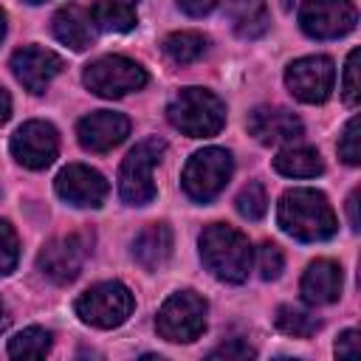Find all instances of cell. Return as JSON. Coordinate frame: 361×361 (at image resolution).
<instances>
[{"label": "cell", "instance_id": "e0dca14e", "mask_svg": "<svg viewBox=\"0 0 361 361\" xmlns=\"http://www.w3.org/2000/svg\"><path fill=\"white\" fill-rule=\"evenodd\" d=\"M302 299L307 305H330L341 293V268L330 259H316L302 276Z\"/></svg>", "mask_w": 361, "mask_h": 361}, {"label": "cell", "instance_id": "1f68e13d", "mask_svg": "<svg viewBox=\"0 0 361 361\" xmlns=\"http://www.w3.org/2000/svg\"><path fill=\"white\" fill-rule=\"evenodd\" d=\"M333 350H336L338 358H358V333L355 330H344Z\"/></svg>", "mask_w": 361, "mask_h": 361}, {"label": "cell", "instance_id": "5bb4252c", "mask_svg": "<svg viewBox=\"0 0 361 361\" xmlns=\"http://www.w3.org/2000/svg\"><path fill=\"white\" fill-rule=\"evenodd\" d=\"M11 71L25 90L45 93L51 79L62 71V56L48 48H39V45H25L11 54Z\"/></svg>", "mask_w": 361, "mask_h": 361}, {"label": "cell", "instance_id": "2e32d148", "mask_svg": "<svg viewBox=\"0 0 361 361\" xmlns=\"http://www.w3.org/2000/svg\"><path fill=\"white\" fill-rule=\"evenodd\" d=\"M248 133L265 144V147H276V144H290L302 135V121L299 116H293L285 107H257L248 113L245 121Z\"/></svg>", "mask_w": 361, "mask_h": 361}, {"label": "cell", "instance_id": "484cf974", "mask_svg": "<svg viewBox=\"0 0 361 361\" xmlns=\"http://www.w3.org/2000/svg\"><path fill=\"white\" fill-rule=\"evenodd\" d=\"M234 203H237V212H240L243 217H248V220H259V217L265 214V209H268V197H265L262 183H257V180L245 183V186L240 189V195H237Z\"/></svg>", "mask_w": 361, "mask_h": 361}, {"label": "cell", "instance_id": "836d02e7", "mask_svg": "<svg viewBox=\"0 0 361 361\" xmlns=\"http://www.w3.org/2000/svg\"><path fill=\"white\" fill-rule=\"evenodd\" d=\"M347 212H350V226L358 231V192L350 195V200H347Z\"/></svg>", "mask_w": 361, "mask_h": 361}, {"label": "cell", "instance_id": "ac0fdd59", "mask_svg": "<svg viewBox=\"0 0 361 361\" xmlns=\"http://www.w3.org/2000/svg\"><path fill=\"white\" fill-rule=\"evenodd\" d=\"M54 37L73 51H85L96 39V23L82 6H65L54 14Z\"/></svg>", "mask_w": 361, "mask_h": 361}, {"label": "cell", "instance_id": "4fadbf2b", "mask_svg": "<svg viewBox=\"0 0 361 361\" xmlns=\"http://www.w3.org/2000/svg\"><path fill=\"white\" fill-rule=\"evenodd\" d=\"M54 186H56V195H59L65 203L82 206V209H96V206H102L104 197H107V180H104L96 169H90V166H85V164H71V166H65V169L56 175Z\"/></svg>", "mask_w": 361, "mask_h": 361}, {"label": "cell", "instance_id": "4316f807", "mask_svg": "<svg viewBox=\"0 0 361 361\" xmlns=\"http://www.w3.org/2000/svg\"><path fill=\"white\" fill-rule=\"evenodd\" d=\"M285 268V257H282V248L276 243H262L259 251H257V271L262 279H276Z\"/></svg>", "mask_w": 361, "mask_h": 361}, {"label": "cell", "instance_id": "44dd1931", "mask_svg": "<svg viewBox=\"0 0 361 361\" xmlns=\"http://www.w3.org/2000/svg\"><path fill=\"white\" fill-rule=\"evenodd\" d=\"M274 169L285 178H316L324 172V164L313 147H288L274 158Z\"/></svg>", "mask_w": 361, "mask_h": 361}, {"label": "cell", "instance_id": "d6a6232c", "mask_svg": "<svg viewBox=\"0 0 361 361\" xmlns=\"http://www.w3.org/2000/svg\"><path fill=\"white\" fill-rule=\"evenodd\" d=\"M178 6H180L189 17H203V14H209V11L217 6V0H178Z\"/></svg>", "mask_w": 361, "mask_h": 361}, {"label": "cell", "instance_id": "ffe728a7", "mask_svg": "<svg viewBox=\"0 0 361 361\" xmlns=\"http://www.w3.org/2000/svg\"><path fill=\"white\" fill-rule=\"evenodd\" d=\"M228 20L231 28L243 37V39H257L268 31L271 17H268V6L265 0H228Z\"/></svg>", "mask_w": 361, "mask_h": 361}, {"label": "cell", "instance_id": "3957f363", "mask_svg": "<svg viewBox=\"0 0 361 361\" xmlns=\"http://www.w3.org/2000/svg\"><path fill=\"white\" fill-rule=\"evenodd\" d=\"M166 118L189 138L217 135L226 124V104L203 87H183L166 107Z\"/></svg>", "mask_w": 361, "mask_h": 361}, {"label": "cell", "instance_id": "7402d4cb", "mask_svg": "<svg viewBox=\"0 0 361 361\" xmlns=\"http://www.w3.org/2000/svg\"><path fill=\"white\" fill-rule=\"evenodd\" d=\"M138 0H96L90 17L102 31H130L138 23Z\"/></svg>", "mask_w": 361, "mask_h": 361}, {"label": "cell", "instance_id": "f546056e", "mask_svg": "<svg viewBox=\"0 0 361 361\" xmlns=\"http://www.w3.org/2000/svg\"><path fill=\"white\" fill-rule=\"evenodd\" d=\"M358 48L350 51L347 65H344V99L350 104H358Z\"/></svg>", "mask_w": 361, "mask_h": 361}, {"label": "cell", "instance_id": "9a60e30c", "mask_svg": "<svg viewBox=\"0 0 361 361\" xmlns=\"http://www.w3.org/2000/svg\"><path fill=\"white\" fill-rule=\"evenodd\" d=\"M76 135L85 149L107 152L130 135V121H127V116H121L116 110H96L76 124Z\"/></svg>", "mask_w": 361, "mask_h": 361}, {"label": "cell", "instance_id": "e575fe53", "mask_svg": "<svg viewBox=\"0 0 361 361\" xmlns=\"http://www.w3.org/2000/svg\"><path fill=\"white\" fill-rule=\"evenodd\" d=\"M8 116H11V99H8L6 87H0V124H3Z\"/></svg>", "mask_w": 361, "mask_h": 361}, {"label": "cell", "instance_id": "5b68a950", "mask_svg": "<svg viewBox=\"0 0 361 361\" xmlns=\"http://www.w3.org/2000/svg\"><path fill=\"white\" fill-rule=\"evenodd\" d=\"M231 172H234L231 152L228 149H220V147H206V149L195 152L186 161L183 175H180V183H183V192L192 200L206 203L214 195H220V189L228 183Z\"/></svg>", "mask_w": 361, "mask_h": 361}, {"label": "cell", "instance_id": "cb8c5ba5", "mask_svg": "<svg viewBox=\"0 0 361 361\" xmlns=\"http://www.w3.org/2000/svg\"><path fill=\"white\" fill-rule=\"evenodd\" d=\"M274 324H276V330H282L285 336H293V338H310L319 330V319L310 316L299 305H279Z\"/></svg>", "mask_w": 361, "mask_h": 361}, {"label": "cell", "instance_id": "6da1fadb", "mask_svg": "<svg viewBox=\"0 0 361 361\" xmlns=\"http://www.w3.org/2000/svg\"><path fill=\"white\" fill-rule=\"evenodd\" d=\"M279 228L302 243L327 240L336 234V214L327 197L316 189H288L276 209Z\"/></svg>", "mask_w": 361, "mask_h": 361}, {"label": "cell", "instance_id": "52a82bcc", "mask_svg": "<svg viewBox=\"0 0 361 361\" xmlns=\"http://www.w3.org/2000/svg\"><path fill=\"white\" fill-rule=\"evenodd\" d=\"M147 71L127 59V56H118V54H110V56H102L96 62H90L85 68V76L82 82L87 85L90 93L96 96H104V99H118L124 93H133V90H141L147 85Z\"/></svg>", "mask_w": 361, "mask_h": 361}, {"label": "cell", "instance_id": "7c38bea8", "mask_svg": "<svg viewBox=\"0 0 361 361\" xmlns=\"http://www.w3.org/2000/svg\"><path fill=\"white\" fill-rule=\"evenodd\" d=\"M87 257V240L82 234H65L51 240L42 251H39V271L56 282V285H68L79 276L82 265Z\"/></svg>", "mask_w": 361, "mask_h": 361}, {"label": "cell", "instance_id": "d6986e66", "mask_svg": "<svg viewBox=\"0 0 361 361\" xmlns=\"http://www.w3.org/2000/svg\"><path fill=\"white\" fill-rule=\"evenodd\" d=\"M169 254H172V228L166 223H152V226H147L133 240V257L147 271L164 268L166 259H169Z\"/></svg>", "mask_w": 361, "mask_h": 361}, {"label": "cell", "instance_id": "f1b7e54d", "mask_svg": "<svg viewBox=\"0 0 361 361\" xmlns=\"http://www.w3.org/2000/svg\"><path fill=\"white\" fill-rule=\"evenodd\" d=\"M338 155H341V161L350 164V166H355V164L361 161V147H358V116H353V118L347 121V127H344V133H341V138H338Z\"/></svg>", "mask_w": 361, "mask_h": 361}, {"label": "cell", "instance_id": "277c9868", "mask_svg": "<svg viewBox=\"0 0 361 361\" xmlns=\"http://www.w3.org/2000/svg\"><path fill=\"white\" fill-rule=\"evenodd\" d=\"M166 144L161 138H144L138 141L118 172V192L121 200L130 206H147L155 197V183H152V166L161 161Z\"/></svg>", "mask_w": 361, "mask_h": 361}, {"label": "cell", "instance_id": "74e56055", "mask_svg": "<svg viewBox=\"0 0 361 361\" xmlns=\"http://www.w3.org/2000/svg\"><path fill=\"white\" fill-rule=\"evenodd\" d=\"M28 3H42V0H28Z\"/></svg>", "mask_w": 361, "mask_h": 361}, {"label": "cell", "instance_id": "8992f818", "mask_svg": "<svg viewBox=\"0 0 361 361\" xmlns=\"http://www.w3.org/2000/svg\"><path fill=\"white\" fill-rule=\"evenodd\" d=\"M73 310L85 324L104 327V330L118 327L133 313V293L121 282H99L76 299Z\"/></svg>", "mask_w": 361, "mask_h": 361}, {"label": "cell", "instance_id": "ba28073f", "mask_svg": "<svg viewBox=\"0 0 361 361\" xmlns=\"http://www.w3.org/2000/svg\"><path fill=\"white\" fill-rule=\"evenodd\" d=\"M155 327L166 341H195L206 327V302L195 290H178L161 305Z\"/></svg>", "mask_w": 361, "mask_h": 361}, {"label": "cell", "instance_id": "8d00e7d4", "mask_svg": "<svg viewBox=\"0 0 361 361\" xmlns=\"http://www.w3.org/2000/svg\"><path fill=\"white\" fill-rule=\"evenodd\" d=\"M6 327V316H3V305H0V330Z\"/></svg>", "mask_w": 361, "mask_h": 361}, {"label": "cell", "instance_id": "d4e9b609", "mask_svg": "<svg viewBox=\"0 0 361 361\" xmlns=\"http://www.w3.org/2000/svg\"><path fill=\"white\" fill-rule=\"evenodd\" d=\"M51 350V333L42 327H25L8 341L11 358H42Z\"/></svg>", "mask_w": 361, "mask_h": 361}, {"label": "cell", "instance_id": "4dcf8cb0", "mask_svg": "<svg viewBox=\"0 0 361 361\" xmlns=\"http://www.w3.org/2000/svg\"><path fill=\"white\" fill-rule=\"evenodd\" d=\"M209 358H254V350L243 338H231V341L220 344L217 350H212Z\"/></svg>", "mask_w": 361, "mask_h": 361}, {"label": "cell", "instance_id": "83f0119b", "mask_svg": "<svg viewBox=\"0 0 361 361\" xmlns=\"http://www.w3.org/2000/svg\"><path fill=\"white\" fill-rule=\"evenodd\" d=\"M17 257H20L17 234H14V228L6 220H0V276H6V274L14 271Z\"/></svg>", "mask_w": 361, "mask_h": 361}, {"label": "cell", "instance_id": "7a4b0ae2", "mask_svg": "<svg viewBox=\"0 0 361 361\" xmlns=\"http://www.w3.org/2000/svg\"><path fill=\"white\" fill-rule=\"evenodd\" d=\"M200 259L223 282H243L248 276L254 251L245 234L226 223H212L200 234Z\"/></svg>", "mask_w": 361, "mask_h": 361}, {"label": "cell", "instance_id": "9c48e42d", "mask_svg": "<svg viewBox=\"0 0 361 361\" xmlns=\"http://www.w3.org/2000/svg\"><path fill=\"white\" fill-rule=\"evenodd\" d=\"M358 11L350 0H305L299 8V25L307 37L336 39L355 28Z\"/></svg>", "mask_w": 361, "mask_h": 361}, {"label": "cell", "instance_id": "d590c367", "mask_svg": "<svg viewBox=\"0 0 361 361\" xmlns=\"http://www.w3.org/2000/svg\"><path fill=\"white\" fill-rule=\"evenodd\" d=\"M6 37V11L0 8V39Z\"/></svg>", "mask_w": 361, "mask_h": 361}, {"label": "cell", "instance_id": "8fae6325", "mask_svg": "<svg viewBox=\"0 0 361 361\" xmlns=\"http://www.w3.org/2000/svg\"><path fill=\"white\" fill-rule=\"evenodd\" d=\"M59 152V135L48 121H25L11 135V155L25 169H45Z\"/></svg>", "mask_w": 361, "mask_h": 361}, {"label": "cell", "instance_id": "603a6c76", "mask_svg": "<svg viewBox=\"0 0 361 361\" xmlns=\"http://www.w3.org/2000/svg\"><path fill=\"white\" fill-rule=\"evenodd\" d=\"M206 45H209V39L203 34H197V31H175V34H169L164 39V54L175 65H189V62L203 56Z\"/></svg>", "mask_w": 361, "mask_h": 361}, {"label": "cell", "instance_id": "30bf717a", "mask_svg": "<svg viewBox=\"0 0 361 361\" xmlns=\"http://www.w3.org/2000/svg\"><path fill=\"white\" fill-rule=\"evenodd\" d=\"M336 82V68L327 56H302L288 65L285 71V85L288 90L307 104H319L330 96Z\"/></svg>", "mask_w": 361, "mask_h": 361}]
</instances>
